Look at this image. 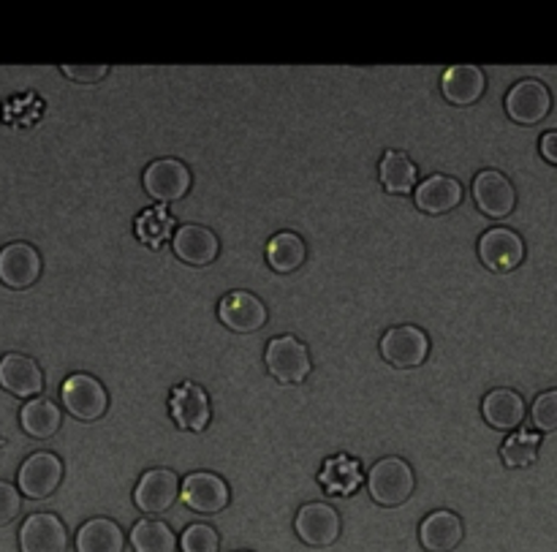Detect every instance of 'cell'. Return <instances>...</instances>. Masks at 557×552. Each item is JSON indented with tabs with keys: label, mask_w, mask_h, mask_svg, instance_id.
Here are the masks:
<instances>
[{
	"label": "cell",
	"mask_w": 557,
	"mask_h": 552,
	"mask_svg": "<svg viewBox=\"0 0 557 552\" xmlns=\"http://www.w3.org/2000/svg\"><path fill=\"white\" fill-rule=\"evenodd\" d=\"M413 490H417V474L403 457H384L370 468L368 493L379 506L397 510V506L408 504Z\"/></svg>",
	"instance_id": "6da1fadb"
},
{
	"label": "cell",
	"mask_w": 557,
	"mask_h": 552,
	"mask_svg": "<svg viewBox=\"0 0 557 552\" xmlns=\"http://www.w3.org/2000/svg\"><path fill=\"white\" fill-rule=\"evenodd\" d=\"M267 370L281 384H302L313 373V359L308 346L294 335H277L267 343L264 352Z\"/></svg>",
	"instance_id": "7a4b0ae2"
},
{
	"label": "cell",
	"mask_w": 557,
	"mask_h": 552,
	"mask_svg": "<svg viewBox=\"0 0 557 552\" xmlns=\"http://www.w3.org/2000/svg\"><path fill=\"white\" fill-rule=\"evenodd\" d=\"M60 403L79 422H96L107 414L109 395L101 381L90 373H71L60 384Z\"/></svg>",
	"instance_id": "3957f363"
},
{
	"label": "cell",
	"mask_w": 557,
	"mask_h": 552,
	"mask_svg": "<svg viewBox=\"0 0 557 552\" xmlns=\"http://www.w3.org/2000/svg\"><path fill=\"white\" fill-rule=\"evenodd\" d=\"M509 120L517 125H539L553 112V90L542 79H520L509 87L504 98Z\"/></svg>",
	"instance_id": "277c9868"
},
{
	"label": "cell",
	"mask_w": 557,
	"mask_h": 552,
	"mask_svg": "<svg viewBox=\"0 0 557 552\" xmlns=\"http://www.w3.org/2000/svg\"><path fill=\"white\" fill-rule=\"evenodd\" d=\"M294 531H297L299 542L308 548H332L341 539L343 520L332 504L310 501V504L299 506L297 517H294Z\"/></svg>",
	"instance_id": "5b68a950"
},
{
	"label": "cell",
	"mask_w": 557,
	"mask_h": 552,
	"mask_svg": "<svg viewBox=\"0 0 557 552\" xmlns=\"http://www.w3.org/2000/svg\"><path fill=\"white\" fill-rule=\"evenodd\" d=\"M479 259L493 272H515L525 261L528 245L520 232L509 226H493L479 237Z\"/></svg>",
	"instance_id": "8992f818"
},
{
	"label": "cell",
	"mask_w": 557,
	"mask_h": 552,
	"mask_svg": "<svg viewBox=\"0 0 557 552\" xmlns=\"http://www.w3.org/2000/svg\"><path fill=\"white\" fill-rule=\"evenodd\" d=\"M63 482V461L52 452H33L16 471V490L33 501L49 499Z\"/></svg>",
	"instance_id": "52a82bcc"
},
{
	"label": "cell",
	"mask_w": 557,
	"mask_h": 552,
	"mask_svg": "<svg viewBox=\"0 0 557 552\" xmlns=\"http://www.w3.org/2000/svg\"><path fill=\"white\" fill-rule=\"evenodd\" d=\"M141 185H145L147 196H152L161 205H172V201L188 196L194 177H190V169L180 158H158L145 169Z\"/></svg>",
	"instance_id": "ba28073f"
},
{
	"label": "cell",
	"mask_w": 557,
	"mask_h": 552,
	"mask_svg": "<svg viewBox=\"0 0 557 552\" xmlns=\"http://www.w3.org/2000/svg\"><path fill=\"white\" fill-rule=\"evenodd\" d=\"M381 354L395 368H419L430 357V335L417 324H397L381 335Z\"/></svg>",
	"instance_id": "9c48e42d"
},
{
	"label": "cell",
	"mask_w": 557,
	"mask_h": 552,
	"mask_svg": "<svg viewBox=\"0 0 557 552\" xmlns=\"http://www.w3.org/2000/svg\"><path fill=\"white\" fill-rule=\"evenodd\" d=\"M473 201L493 221H504L517 207V188L498 169H482L473 177Z\"/></svg>",
	"instance_id": "30bf717a"
},
{
	"label": "cell",
	"mask_w": 557,
	"mask_h": 552,
	"mask_svg": "<svg viewBox=\"0 0 557 552\" xmlns=\"http://www.w3.org/2000/svg\"><path fill=\"white\" fill-rule=\"evenodd\" d=\"M180 499L196 515H218L228 506V484L226 479L212 471H194L180 482Z\"/></svg>",
	"instance_id": "8fae6325"
},
{
	"label": "cell",
	"mask_w": 557,
	"mask_h": 552,
	"mask_svg": "<svg viewBox=\"0 0 557 552\" xmlns=\"http://www.w3.org/2000/svg\"><path fill=\"white\" fill-rule=\"evenodd\" d=\"M41 254L30 243H9L0 248V283L14 292L36 286L41 278Z\"/></svg>",
	"instance_id": "7c38bea8"
},
{
	"label": "cell",
	"mask_w": 557,
	"mask_h": 552,
	"mask_svg": "<svg viewBox=\"0 0 557 552\" xmlns=\"http://www.w3.org/2000/svg\"><path fill=\"white\" fill-rule=\"evenodd\" d=\"M20 552H69V528L52 512L27 515L20 526Z\"/></svg>",
	"instance_id": "4fadbf2b"
},
{
	"label": "cell",
	"mask_w": 557,
	"mask_h": 552,
	"mask_svg": "<svg viewBox=\"0 0 557 552\" xmlns=\"http://www.w3.org/2000/svg\"><path fill=\"white\" fill-rule=\"evenodd\" d=\"M180 499V477L169 468H150L141 474L139 484L134 490L136 510L145 515H163Z\"/></svg>",
	"instance_id": "5bb4252c"
},
{
	"label": "cell",
	"mask_w": 557,
	"mask_h": 552,
	"mask_svg": "<svg viewBox=\"0 0 557 552\" xmlns=\"http://www.w3.org/2000/svg\"><path fill=\"white\" fill-rule=\"evenodd\" d=\"M218 319L232 332L248 335V332L261 330L270 321V314H267V305L256 294L228 292L218 303Z\"/></svg>",
	"instance_id": "9a60e30c"
},
{
	"label": "cell",
	"mask_w": 557,
	"mask_h": 552,
	"mask_svg": "<svg viewBox=\"0 0 557 552\" xmlns=\"http://www.w3.org/2000/svg\"><path fill=\"white\" fill-rule=\"evenodd\" d=\"M0 387L9 395L33 401V397H41L44 392V370L27 354L9 352L0 357Z\"/></svg>",
	"instance_id": "2e32d148"
},
{
	"label": "cell",
	"mask_w": 557,
	"mask_h": 552,
	"mask_svg": "<svg viewBox=\"0 0 557 552\" xmlns=\"http://www.w3.org/2000/svg\"><path fill=\"white\" fill-rule=\"evenodd\" d=\"M169 412H172V419L177 422V428L190 430V433H201L212 419L210 397H207V392L201 390L199 384H194V381H183V384L172 392Z\"/></svg>",
	"instance_id": "e0dca14e"
},
{
	"label": "cell",
	"mask_w": 557,
	"mask_h": 552,
	"mask_svg": "<svg viewBox=\"0 0 557 552\" xmlns=\"http://www.w3.org/2000/svg\"><path fill=\"white\" fill-rule=\"evenodd\" d=\"M172 250L180 261L190 267H207L218 259L221 254V240L199 223H185V226L174 229L172 234Z\"/></svg>",
	"instance_id": "ac0fdd59"
},
{
	"label": "cell",
	"mask_w": 557,
	"mask_h": 552,
	"mask_svg": "<svg viewBox=\"0 0 557 552\" xmlns=\"http://www.w3.org/2000/svg\"><path fill=\"white\" fill-rule=\"evenodd\" d=\"M482 417L490 428L504 430V433H515L522 428L528 417V403L525 397L509 387H498L490 390L482 401Z\"/></svg>",
	"instance_id": "d6986e66"
},
{
	"label": "cell",
	"mask_w": 557,
	"mask_h": 552,
	"mask_svg": "<svg viewBox=\"0 0 557 552\" xmlns=\"http://www.w3.org/2000/svg\"><path fill=\"white\" fill-rule=\"evenodd\" d=\"M441 93L451 107H473L487 93V74L479 65H451L441 76Z\"/></svg>",
	"instance_id": "ffe728a7"
},
{
	"label": "cell",
	"mask_w": 557,
	"mask_h": 552,
	"mask_svg": "<svg viewBox=\"0 0 557 552\" xmlns=\"http://www.w3.org/2000/svg\"><path fill=\"white\" fill-rule=\"evenodd\" d=\"M462 183L457 177H449V174H430L422 183L413 188V201L422 212L428 216H444V212H451L455 207L462 205Z\"/></svg>",
	"instance_id": "44dd1931"
},
{
	"label": "cell",
	"mask_w": 557,
	"mask_h": 552,
	"mask_svg": "<svg viewBox=\"0 0 557 552\" xmlns=\"http://www.w3.org/2000/svg\"><path fill=\"white\" fill-rule=\"evenodd\" d=\"M466 539V523L457 512L438 510L419 526V542L428 552H455Z\"/></svg>",
	"instance_id": "7402d4cb"
},
{
	"label": "cell",
	"mask_w": 557,
	"mask_h": 552,
	"mask_svg": "<svg viewBox=\"0 0 557 552\" xmlns=\"http://www.w3.org/2000/svg\"><path fill=\"white\" fill-rule=\"evenodd\" d=\"M379 180L386 194L406 196L419 185V167L403 150H386L379 161Z\"/></svg>",
	"instance_id": "603a6c76"
},
{
	"label": "cell",
	"mask_w": 557,
	"mask_h": 552,
	"mask_svg": "<svg viewBox=\"0 0 557 552\" xmlns=\"http://www.w3.org/2000/svg\"><path fill=\"white\" fill-rule=\"evenodd\" d=\"M20 425L30 439L47 441L63 428V412H60L58 403L49 401V397H33V401H27L25 406H22Z\"/></svg>",
	"instance_id": "cb8c5ba5"
},
{
	"label": "cell",
	"mask_w": 557,
	"mask_h": 552,
	"mask_svg": "<svg viewBox=\"0 0 557 552\" xmlns=\"http://www.w3.org/2000/svg\"><path fill=\"white\" fill-rule=\"evenodd\" d=\"M125 533L109 517H92L76 531V552H123Z\"/></svg>",
	"instance_id": "d4e9b609"
},
{
	"label": "cell",
	"mask_w": 557,
	"mask_h": 552,
	"mask_svg": "<svg viewBox=\"0 0 557 552\" xmlns=\"http://www.w3.org/2000/svg\"><path fill=\"white\" fill-rule=\"evenodd\" d=\"M305 261H308V245H305V240L299 234L277 232L267 243V265L275 272H281V275L297 272Z\"/></svg>",
	"instance_id": "484cf974"
},
{
	"label": "cell",
	"mask_w": 557,
	"mask_h": 552,
	"mask_svg": "<svg viewBox=\"0 0 557 552\" xmlns=\"http://www.w3.org/2000/svg\"><path fill=\"white\" fill-rule=\"evenodd\" d=\"M134 552H177V533L161 520H139L128 533Z\"/></svg>",
	"instance_id": "4316f807"
},
{
	"label": "cell",
	"mask_w": 557,
	"mask_h": 552,
	"mask_svg": "<svg viewBox=\"0 0 557 552\" xmlns=\"http://www.w3.org/2000/svg\"><path fill=\"white\" fill-rule=\"evenodd\" d=\"M539 450H542L539 433L515 430V433L500 444V461H504L506 468H528L539 461Z\"/></svg>",
	"instance_id": "83f0119b"
},
{
	"label": "cell",
	"mask_w": 557,
	"mask_h": 552,
	"mask_svg": "<svg viewBox=\"0 0 557 552\" xmlns=\"http://www.w3.org/2000/svg\"><path fill=\"white\" fill-rule=\"evenodd\" d=\"M180 552H221V533L207 523H194L177 539Z\"/></svg>",
	"instance_id": "f1b7e54d"
},
{
	"label": "cell",
	"mask_w": 557,
	"mask_h": 552,
	"mask_svg": "<svg viewBox=\"0 0 557 552\" xmlns=\"http://www.w3.org/2000/svg\"><path fill=\"white\" fill-rule=\"evenodd\" d=\"M531 422L539 433H553L557 430V390H547L536 395L531 403Z\"/></svg>",
	"instance_id": "f546056e"
},
{
	"label": "cell",
	"mask_w": 557,
	"mask_h": 552,
	"mask_svg": "<svg viewBox=\"0 0 557 552\" xmlns=\"http://www.w3.org/2000/svg\"><path fill=\"white\" fill-rule=\"evenodd\" d=\"M22 512V495L11 482H0V528L11 526Z\"/></svg>",
	"instance_id": "4dcf8cb0"
},
{
	"label": "cell",
	"mask_w": 557,
	"mask_h": 552,
	"mask_svg": "<svg viewBox=\"0 0 557 552\" xmlns=\"http://www.w3.org/2000/svg\"><path fill=\"white\" fill-rule=\"evenodd\" d=\"M60 71L69 79L82 82V85H96V82H101L109 74V65H63Z\"/></svg>",
	"instance_id": "1f68e13d"
},
{
	"label": "cell",
	"mask_w": 557,
	"mask_h": 552,
	"mask_svg": "<svg viewBox=\"0 0 557 552\" xmlns=\"http://www.w3.org/2000/svg\"><path fill=\"white\" fill-rule=\"evenodd\" d=\"M539 152H542L544 161L557 167V131H547V134H542V139H539Z\"/></svg>",
	"instance_id": "d6a6232c"
},
{
	"label": "cell",
	"mask_w": 557,
	"mask_h": 552,
	"mask_svg": "<svg viewBox=\"0 0 557 552\" xmlns=\"http://www.w3.org/2000/svg\"><path fill=\"white\" fill-rule=\"evenodd\" d=\"M0 446H3V439H0Z\"/></svg>",
	"instance_id": "836d02e7"
},
{
	"label": "cell",
	"mask_w": 557,
	"mask_h": 552,
	"mask_svg": "<svg viewBox=\"0 0 557 552\" xmlns=\"http://www.w3.org/2000/svg\"><path fill=\"white\" fill-rule=\"evenodd\" d=\"M239 552H248V550H239Z\"/></svg>",
	"instance_id": "e575fe53"
}]
</instances>
